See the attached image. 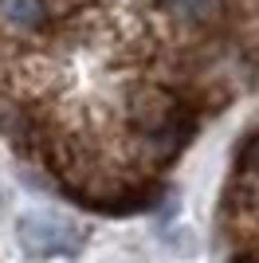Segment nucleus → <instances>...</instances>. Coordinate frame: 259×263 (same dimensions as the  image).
<instances>
[{
	"instance_id": "1",
	"label": "nucleus",
	"mask_w": 259,
	"mask_h": 263,
	"mask_svg": "<svg viewBox=\"0 0 259 263\" xmlns=\"http://www.w3.org/2000/svg\"><path fill=\"white\" fill-rule=\"evenodd\" d=\"M145 8L181 44L220 40V35L248 28V24H239V0H145Z\"/></svg>"
},
{
	"instance_id": "2",
	"label": "nucleus",
	"mask_w": 259,
	"mask_h": 263,
	"mask_svg": "<svg viewBox=\"0 0 259 263\" xmlns=\"http://www.w3.org/2000/svg\"><path fill=\"white\" fill-rule=\"evenodd\" d=\"M16 236L32 255H71L83 243V232L63 216L51 212H28L16 220Z\"/></svg>"
},
{
	"instance_id": "3",
	"label": "nucleus",
	"mask_w": 259,
	"mask_h": 263,
	"mask_svg": "<svg viewBox=\"0 0 259 263\" xmlns=\"http://www.w3.org/2000/svg\"><path fill=\"white\" fill-rule=\"evenodd\" d=\"M51 0H0V40L20 47H35L55 24Z\"/></svg>"
}]
</instances>
